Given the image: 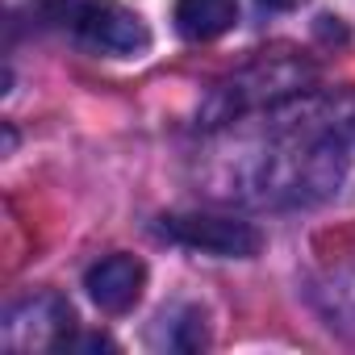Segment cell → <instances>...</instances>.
<instances>
[{
    "instance_id": "6da1fadb",
    "label": "cell",
    "mask_w": 355,
    "mask_h": 355,
    "mask_svg": "<svg viewBox=\"0 0 355 355\" xmlns=\"http://www.w3.org/2000/svg\"><path fill=\"white\" fill-rule=\"evenodd\" d=\"M42 13L80 46L109 59H134L150 46V30L142 26V17L117 0H42Z\"/></svg>"
},
{
    "instance_id": "7a4b0ae2",
    "label": "cell",
    "mask_w": 355,
    "mask_h": 355,
    "mask_svg": "<svg viewBox=\"0 0 355 355\" xmlns=\"http://www.w3.org/2000/svg\"><path fill=\"white\" fill-rule=\"evenodd\" d=\"M159 230L171 243H180L189 251L218 255V259H251L263 247V239L251 222H239L226 214H171V218H163Z\"/></svg>"
},
{
    "instance_id": "3957f363",
    "label": "cell",
    "mask_w": 355,
    "mask_h": 355,
    "mask_svg": "<svg viewBox=\"0 0 355 355\" xmlns=\"http://www.w3.org/2000/svg\"><path fill=\"white\" fill-rule=\"evenodd\" d=\"M142 284H146V268H142V259H134V255H105V259L92 263L88 276H84L88 297H92L105 313H125V309L142 297Z\"/></svg>"
},
{
    "instance_id": "277c9868",
    "label": "cell",
    "mask_w": 355,
    "mask_h": 355,
    "mask_svg": "<svg viewBox=\"0 0 355 355\" xmlns=\"http://www.w3.org/2000/svg\"><path fill=\"white\" fill-rule=\"evenodd\" d=\"M239 21V0H175V30L189 42H214Z\"/></svg>"
},
{
    "instance_id": "5b68a950",
    "label": "cell",
    "mask_w": 355,
    "mask_h": 355,
    "mask_svg": "<svg viewBox=\"0 0 355 355\" xmlns=\"http://www.w3.org/2000/svg\"><path fill=\"white\" fill-rule=\"evenodd\" d=\"M263 9H293V5H301V0H259Z\"/></svg>"
}]
</instances>
